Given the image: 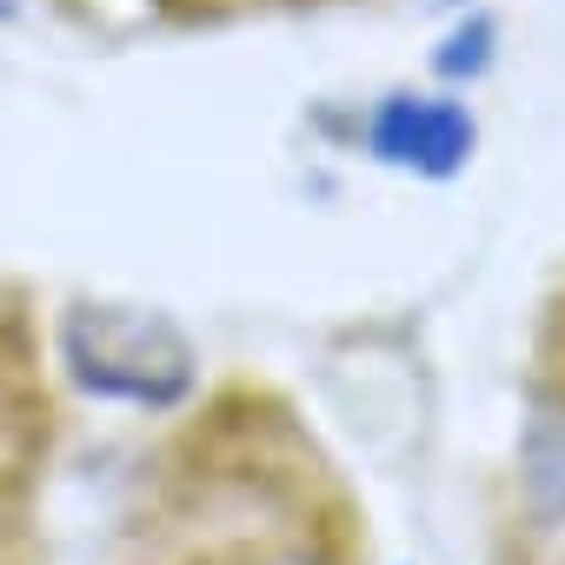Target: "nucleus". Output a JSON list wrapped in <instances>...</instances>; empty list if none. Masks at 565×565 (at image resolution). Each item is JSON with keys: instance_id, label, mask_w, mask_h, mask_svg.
<instances>
[{"instance_id": "obj_1", "label": "nucleus", "mask_w": 565, "mask_h": 565, "mask_svg": "<svg viewBox=\"0 0 565 565\" xmlns=\"http://www.w3.org/2000/svg\"><path fill=\"white\" fill-rule=\"evenodd\" d=\"M114 565H366V519L287 399L226 386L140 466Z\"/></svg>"}, {"instance_id": "obj_3", "label": "nucleus", "mask_w": 565, "mask_h": 565, "mask_svg": "<svg viewBox=\"0 0 565 565\" xmlns=\"http://www.w3.org/2000/svg\"><path fill=\"white\" fill-rule=\"evenodd\" d=\"M545 380L565 393V300H558V313H552V327H545Z\"/></svg>"}, {"instance_id": "obj_2", "label": "nucleus", "mask_w": 565, "mask_h": 565, "mask_svg": "<svg viewBox=\"0 0 565 565\" xmlns=\"http://www.w3.org/2000/svg\"><path fill=\"white\" fill-rule=\"evenodd\" d=\"M47 466L54 380L34 300L0 279V565H47Z\"/></svg>"}]
</instances>
